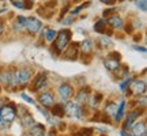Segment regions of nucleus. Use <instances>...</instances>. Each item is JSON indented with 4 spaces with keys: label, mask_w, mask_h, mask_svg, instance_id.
Masks as SVG:
<instances>
[{
    "label": "nucleus",
    "mask_w": 147,
    "mask_h": 136,
    "mask_svg": "<svg viewBox=\"0 0 147 136\" xmlns=\"http://www.w3.org/2000/svg\"><path fill=\"white\" fill-rule=\"evenodd\" d=\"M16 117V109L14 105H4L0 108V128L8 125Z\"/></svg>",
    "instance_id": "nucleus-1"
},
{
    "label": "nucleus",
    "mask_w": 147,
    "mask_h": 136,
    "mask_svg": "<svg viewBox=\"0 0 147 136\" xmlns=\"http://www.w3.org/2000/svg\"><path fill=\"white\" fill-rule=\"evenodd\" d=\"M55 40H56V42H55L53 48H55L56 53L63 52L64 49L67 48V45L69 44V40H71V32H69V30H63V32H60L57 36H56Z\"/></svg>",
    "instance_id": "nucleus-2"
},
{
    "label": "nucleus",
    "mask_w": 147,
    "mask_h": 136,
    "mask_svg": "<svg viewBox=\"0 0 147 136\" xmlns=\"http://www.w3.org/2000/svg\"><path fill=\"white\" fill-rule=\"evenodd\" d=\"M33 71L29 68H21L15 72H12V82L14 84H26L32 79Z\"/></svg>",
    "instance_id": "nucleus-3"
},
{
    "label": "nucleus",
    "mask_w": 147,
    "mask_h": 136,
    "mask_svg": "<svg viewBox=\"0 0 147 136\" xmlns=\"http://www.w3.org/2000/svg\"><path fill=\"white\" fill-rule=\"evenodd\" d=\"M105 67L108 71H116L117 68L120 67V53H112V56H109L108 59H105Z\"/></svg>",
    "instance_id": "nucleus-4"
},
{
    "label": "nucleus",
    "mask_w": 147,
    "mask_h": 136,
    "mask_svg": "<svg viewBox=\"0 0 147 136\" xmlns=\"http://www.w3.org/2000/svg\"><path fill=\"white\" fill-rule=\"evenodd\" d=\"M64 113L71 116V117H76V118H79V117L82 116V109H80V106H79L76 102H65Z\"/></svg>",
    "instance_id": "nucleus-5"
},
{
    "label": "nucleus",
    "mask_w": 147,
    "mask_h": 136,
    "mask_svg": "<svg viewBox=\"0 0 147 136\" xmlns=\"http://www.w3.org/2000/svg\"><path fill=\"white\" fill-rule=\"evenodd\" d=\"M25 27L27 29V32L30 33V34H36L40 29H41V22L38 21L37 18H27L26 19V25Z\"/></svg>",
    "instance_id": "nucleus-6"
},
{
    "label": "nucleus",
    "mask_w": 147,
    "mask_h": 136,
    "mask_svg": "<svg viewBox=\"0 0 147 136\" xmlns=\"http://www.w3.org/2000/svg\"><path fill=\"white\" fill-rule=\"evenodd\" d=\"M129 84H131L132 93H135V94H143V93H146V82L144 80H140V79L131 80Z\"/></svg>",
    "instance_id": "nucleus-7"
},
{
    "label": "nucleus",
    "mask_w": 147,
    "mask_h": 136,
    "mask_svg": "<svg viewBox=\"0 0 147 136\" xmlns=\"http://www.w3.org/2000/svg\"><path fill=\"white\" fill-rule=\"evenodd\" d=\"M72 94H74V90L68 83H63L59 87V95H60V98L63 100V102H65Z\"/></svg>",
    "instance_id": "nucleus-8"
},
{
    "label": "nucleus",
    "mask_w": 147,
    "mask_h": 136,
    "mask_svg": "<svg viewBox=\"0 0 147 136\" xmlns=\"http://www.w3.org/2000/svg\"><path fill=\"white\" fill-rule=\"evenodd\" d=\"M45 86H47V76H45L44 73L37 75V78L34 79V82H33V91H40V90H42Z\"/></svg>",
    "instance_id": "nucleus-9"
},
{
    "label": "nucleus",
    "mask_w": 147,
    "mask_h": 136,
    "mask_svg": "<svg viewBox=\"0 0 147 136\" xmlns=\"http://www.w3.org/2000/svg\"><path fill=\"white\" fill-rule=\"evenodd\" d=\"M38 100H40V102L42 104V106H45V108H52L53 105H55V98H53V95L49 94V93L41 94Z\"/></svg>",
    "instance_id": "nucleus-10"
},
{
    "label": "nucleus",
    "mask_w": 147,
    "mask_h": 136,
    "mask_svg": "<svg viewBox=\"0 0 147 136\" xmlns=\"http://www.w3.org/2000/svg\"><path fill=\"white\" fill-rule=\"evenodd\" d=\"M146 123L144 121H140V123H136L135 125L132 127V135L134 136H146Z\"/></svg>",
    "instance_id": "nucleus-11"
},
{
    "label": "nucleus",
    "mask_w": 147,
    "mask_h": 136,
    "mask_svg": "<svg viewBox=\"0 0 147 136\" xmlns=\"http://www.w3.org/2000/svg\"><path fill=\"white\" fill-rule=\"evenodd\" d=\"M0 82L5 86H14L12 82V72L11 71H1L0 72Z\"/></svg>",
    "instance_id": "nucleus-12"
},
{
    "label": "nucleus",
    "mask_w": 147,
    "mask_h": 136,
    "mask_svg": "<svg viewBox=\"0 0 147 136\" xmlns=\"http://www.w3.org/2000/svg\"><path fill=\"white\" fill-rule=\"evenodd\" d=\"M142 114V112L140 110H132L131 113L128 114V118H127V123H125V127H124V129H128V128H131L134 125V121L136 120L139 116Z\"/></svg>",
    "instance_id": "nucleus-13"
},
{
    "label": "nucleus",
    "mask_w": 147,
    "mask_h": 136,
    "mask_svg": "<svg viewBox=\"0 0 147 136\" xmlns=\"http://www.w3.org/2000/svg\"><path fill=\"white\" fill-rule=\"evenodd\" d=\"M30 136H44L45 135V127L42 124H34L30 127Z\"/></svg>",
    "instance_id": "nucleus-14"
},
{
    "label": "nucleus",
    "mask_w": 147,
    "mask_h": 136,
    "mask_svg": "<svg viewBox=\"0 0 147 136\" xmlns=\"http://www.w3.org/2000/svg\"><path fill=\"white\" fill-rule=\"evenodd\" d=\"M89 102V89H83L80 90L78 94H76V104H87Z\"/></svg>",
    "instance_id": "nucleus-15"
},
{
    "label": "nucleus",
    "mask_w": 147,
    "mask_h": 136,
    "mask_svg": "<svg viewBox=\"0 0 147 136\" xmlns=\"http://www.w3.org/2000/svg\"><path fill=\"white\" fill-rule=\"evenodd\" d=\"M106 23H108L109 26H112L113 29H123V19L117 15L110 16L109 19L106 21Z\"/></svg>",
    "instance_id": "nucleus-16"
},
{
    "label": "nucleus",
    "mask_w": 147,
    "mask_h": 136,
    "mask_svg": "<svg viewBox=\"0 0 147 136\" xmlns=\"http://www.w3.org/2000/svg\"><path fill=\"white\" fill-rule=\"evenodd\" d=\"M21 123L23 127H32L34 125V118L32 117V114L25 110V113L21 116Z\"/></svg>",
    "instance_id": "nucleus-17"
},
{
    "label": "nucleus",
    "mask_w": 147,
    "mask_h": 136,
    "mask_svg": "<svg viewBox=\"0 0 147 136\" xmlns=\"http://www.w3.org/2000/svg\"><path fill=\"white\" fill-rule=\"evenodd\" d=\"M124 108H125V101H121L120 106L117 108V110H116V114H115V118H116V121H117V123H119V121L123 118V116H124Z\"/></svg>",
    "instance_id": "nucleus-18"
},
{
    "label": "nucleus",
    "mask_w": 147,
    "mask_h": 136,
    "mask_svg": "<svg viewBox=\"0 0 147 136\" xmlns=\"http://www.w3.org/2000/svg\"><path fill=\"white\" fill-rule=\"evenodd\" d=\"M53 110H52V114L53 116H57V117H63L64 116V105L60 104V105H53L52 106Z\"/></svg>",
    "instance_id": "nucleus-19"
},
{
    "label": "nucleus",
    "mask_w": 147,
    "mask_h": 136,
    "mask_svg": "<svg viewBox=\"0 0 147 136\" xmlns=\"http://www.w3.org/2000/svg\"><path fill=\"white\" fill-rule=\"evenodd\" d=\"M76 53H78V44H74V45H71L68 52L65 53V57L69 60H74V59H76Z\"/></svg>",
    "instance_id": "nucleus-20"
},
{
    "label": "nucleus",
    "mask_w": 147,
    "mask_h": 136,
    "mask_svg": "<svg viewBox=\"0 0 147 136\" xmlns=\"http://www.w3.org/2000/svg\"><path fill=\"white\" fill-rule=\"evenodd\" d=\"M15 30L16 32H19V30H22L23 27H25V25H26V18L25 16H18L16 18V22H15Z\"/></svg>",
    "instance_id": "nucleus-21"
},
{
    "label": "nucleus",
    "mask_w": 147,
    "mask_h": 136,
    "mask_svg": "<svg viewBox=\"0 0 147 136\" xmlns=\"http://www.w3.org/2000/svg\"><path fill=\"white\" fill-rule=\"evenodd\" d=\"M105 26H106V22L101 19V21H98V22H97V23L94 25V30H95L97 33H101V34H104V33H105Z\"/></svg>",
    "instance_id": "nucleus-22"
},
{
    "label": "nucleus",
    "mask_w": 147,
    "mask_h": 136,
    "mask_svg": "<svg viewBox=\"0 0 147 136\" xmlns=\"http://www.w3.org/2000/svg\"><path fill=\"white\" fill-rule=\"evenodd\" d=\"M56 36H57V32L53 30V29H49L47 32V34H45V40H47L48 42H53L55 38H56Z\"/></svg>",
    "instance_id": "nucleus-23"
},
{
    "label": "nucleus",
    "mask_w": 147,
    "mask_h": 136,
    "mask_svg": "<svg viewBox=\"0 0 147 136\" xmlns=\"http://www.w3.org/2000/svg\"><path fill=\"white\" fill-rule=\"evenodd\" d=\"M82 50H83L84 53H90L93 50V42L90 41V40L83 41V44H82Z\"/></svg>",
    "instance_id": "nucleus-24"
},
{
    "label": "nucleus",
    "mask_w": 147,
    "mask_h": 136,
    "mask_svg": "<svg viewBox=\"0 0 147 136\" xmlns=\"http://www.w3.org/2000/svg\"><path fill=\"white\" fill-rule=\"evenodd\" d=\"M116 110H117V105L113 104V102H110V104L108 105V106H106L105 112H106V114H109V116H115V114H116Z\"/></svg>",
    "instance_id": "nucleus-25"
},
{
    "label": "nucleus",
    "mask_w": 147,
    "mask_h": 136,
    "mask_svg": "<svg viewBox=\"0 0 147 136\" xmlns=\"http://www.w3.org/2000/svg\"><path fill=\"white\" fill-rule=\"evenodd\" d=\"M135 4H136L138 8H140L143 12H146L147 11V0H136Z\"/></svg>",
    "instance_id": "nucleus-26"
},
{
    "label": "nucleus",
    "mask_w": 147,
    "mask_h": 136,
    "mask_svg": "<svg viewBox=\"0 0 147 136\" xmlns=\"http://www.w3.org/2000/svg\"><path fill=\"white\" fill-rule=\"evenodd\" d=\"M89 3L90 1H87V3H84L83 5H79V7H76V8H75V10H72L71 11V14H72V15H76V14H78L79 11H82L84 8V7H87V5H89Z\"/></svg>",
    "instance_id": "nucleus-27"
},
{
    "label": "nucleus",
    "mask_w": 147,
    "mask_h": 136,
    "mask_svg": "<svg viewBox=\"0 0 147 136\" xmlns=\"http://www.w3.org/2000/svg\"><path fill=\"white\" fill-rule=\"evenodd\" d=\"M131 80H132L131 78H128V79H127V80H125V82H123V83L120 84V89H121V91H125V90H127V86H128V84L131 83Z\"/></svg>",
    "instance_id": "nucleus-28"
},
{
    "label": "nucleus",
    "mask_w": 147,
    "mask_h": 136,
    "mask_svg": "<svg viewBox=\"0 0 147 136\" xmlns=\"http://www.w3.org/2000/svg\"><path fill=\"white\" fill-rule=\"evenodd\" d=\"M21 98L22 100H25L26 102H29V104H32V105H34V101H33V98H30L27 94H21Z\"/></svg>",
    "instance_id": "nucleus-29"
},
{
    "label": "nucleus",
    "mask_w": 147,
    "mask_h": 136,
    "mask_svg": "<svg viewBox=\"0 0 147 136\" xmlns=\"http://www.w3.org/2000/svg\"><path fill=\"white\" fill-rule=\"evenodd\" d=\"M120 133H121V136H134L132 135V132H128L127 129H124V128L120 131Z\"/></svg>",
    "instance_id": "nucleus-30"
},
{
    "label": "nucleus",
    "mask_w": 147,
    "mask_h": 136,
    "mask_svg": "<svg viewBox=\"0 0 147 136\" xmlns=\"http://www.w3.org/2000/svg\"><path fill=\"white\" fill-rule=\"evenodd\" d=\"M74 18H68V19H64L63 21V25H67V23H72Z\"/></svg>",
    "instance_id": "nucleus-31"
},
{
    "label": "nucleus",
    "mask_w": 147,
    "mask_h": 136,
    "mask_svg": "<svg viewBox=\"0 0 147 136\" xmlns=\"http://www.w3.org/2000/svg\"><path fill=\"white\" fill-rule=\"evenodd\" d=\"M138 104H139V105H142V106H144V105H146V98L143 97L142 100H139V102H138Z\"/></svg>",
    "instance_id": "nucleus-32"
},
{
    "label": "nucleus",
    "mask_w": 147,
    "mask_h": 136,
    "mask_svg": "<svg viewBox=\"0 0 147 136\" xmlns=\"http://www.w3.org/2000/svg\"><path fill=\"white\" fill-rule=\"evenodd\" d=\"M101 1H102V3H105V4H112L115 0H101Z\"/></svg>",
    "instance_id": "nucleus-33"
},
{
    "label": "nucleus",
    "mask_w": 147,
    "mask_h": 136,
    "mask_svg": "<svg viewBox=\"0 0 147 136\" xmlns=\"http://www.w3.org/2000/svg\"><path fill=\"white\" fill-rule=\"evenodd\" d=\"M25 0H11V3L12 4H16V3H23Z\"/></svg>",
    "instance_id": "nucleus-34"
},
{
    "label": "nucleus",
    "mask_w": 147,
    "mask_h": 136,
    "mask_svg": "<svg viewBox=\"0 0 147 136\" xmlns=\"http://www.w3.org/2000/svg\"><path fill=\"white\" fill-rule=\"evenodd\" d=\"M135 49H136V50H142L143 53L146 52V48H139V46H135Z\"/></svg>",
    "instance_id": "nucleus-35"
},
{
    "label": "nucleus",
    "mask_w": 147,
    "mask_h": 136,
    "mask_svg": "<svg viewBox=\"0 0 147 136\" xmlns=\"http://www.w3.org/2000/svg\"><path fill=\"white\" fill-rule=\"evenodd\" d=\"M3 30H4V26H3V22L0 21V34L3 33Z\"/></svg>",
    "instance_id": "nucleus-36"
},
{
    "label": "nucleus",
    "mask_w": 147,
    "mask_h": 136,
    "mask_svg": "<svg viewBox=\"0 0 147 136\" xmlns=\"http://www.w3.org/2000/svg\"><path fill=\"white\" fill-rule=\"evenodd\" d=\"M102 136H105V135H102Z\"/></svg>",
    "instance_id": "nucleus-37"
}]
</instances>
